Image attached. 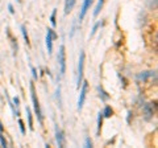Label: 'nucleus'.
Segmentation results:
<instances>
[{
  "label": "nucleus",
  "instance_id": "1",
  "mask_svg": "<svg viewBox=\"0 0 158 148\" xmlns=\"http://www.w3.org/2000/svg\"><path fill=\"white\" fill-rule=\"evenodd\" d=\"M30 94H32V101H33L34 111H36V115H37V118H38V122H40V124H42L44 123L42 111H41V107H40V103H38V99H37V95H36V90H34L33 83H30Z\"/></svg>",
  "mask_w": 158,
  "mask_h": 148
},
{
  "label": "nucleus",
  "instance_id": "2",
  "mask_svg": "<svg viewBox=\"0 0 158 148\" xmlns=\"http://www.w3.org/2000/svg\"><path fill=\"white\" fill-rule=\"evenodd\" d=\"M58 64H59L61 77H63L65 71H66V52H65V45H61V48H59V52H58Z\"/></svg>",
  "mask_w": 158,
  "mask_h": 148
},
{
  "label": "nucleus",
  "instance_id": "3",
  "mask_svg": "<svg viewBox=\"0 0 158 148\" xmlns=\"http://www.w3.org/2000/svg\"><path fill=\"white\" fill-rule=\"evenodd\" d=\"M87 90H88V82H82V90H81V94H79V99H78V110L81 111L83 108V104L84 101H86V94H87Z\"/></svg>",
  "mask_w": 158,
  "mask_h": 148
},
{
  "label": "nucleus",
  "instance_id": "4",
  "mask_svg": "<svg viewBox=\"0 0 158 148\" xmlns=\"http://www.w3.org/2000/svg\"><path fill=\"white\" fill-rule=\"evenodd\" d=\"M83 69H84V52H81L79 56V64H78V87L82 85V79H83Z\"/></svg>",
  "mask_w": 158,
  "mask_h": 148
},
{
  "label": "nucleus",
  "instance_id": "5",
  "mask_svg": "<svg viewBox=\"0 0 158 148\" xmlns=\"http://www.w3.org/2000/svg\"><path fill=\"white\" fill-rule=\"evenodd\" d=\"M55 139H57V144L58 147H65V136H63V132L61 128H55Z\"/></svg>",
  "mask_w": 158,
  "mask_h": 148
},
{
  "label": "nucleus",
  "instance_id": "6",
  "mask_svg": "<svg viewBox=\"0 0 158 148\" xmlns=\"http://www.w3.org/2000/svg\"><path fill=\"white\" fill-rule=\"evenodd\" d=\"M92 4V0H83V5H82V9H81V15H79V20H83L86 13H87L90 5Z\"/></svg>",
  "mask_w": 158,
  "mask_h": 148
},
{
  "label": "nucleus",
  "instance_id": "7",
  "mask_svg": "<svg viewBox=\"0 0 158 148\" xmlns=\"http://www.w3.org/2000/svg\"><path fill=\"white\" fill-rule=\"evenodd\" d=\"M46 48H47V53L49 54L53 53V36H51V29H47V33H46Z\"/></svg>",
  "mask_w": 158,
  "mask_h": 148
},
{
  "label": "nucleus",
  "instance_id": "8",
  "mask_svg": "<svg viewBox=\"0 0 158 148\" xmlns=\"http://www.w3.org/2000/svg\"><path fill=\"white\" fill-rule=\"evenodd\" d=\"M151 77H155V71H142L137 75V79L138 81H146L148 78Z\"/></svg>",
  "mask_w": 158,
  "mask_h": 148
},
{
  "label": "nucleus",
  "instance_id": "9",
  "mask_svg": "<svg viewBox=\"0 0 158 148\" xmlns=\"http://www.w3.org/2000/svg\"><path fill=\"white\" fill-rule=\"evenodd\" d=\"M74 5H75V0H66L65 1V13L66 15L70 13L73 8H74Z\"/></svg>",
  "mask_w": 158,
  "mask_h": 148
},
{
  "label": "nucleus",
  "instance_id": "10",
  "mask_svg": "<svg viewBox=\"0 0 158 148\" xmlns=\"http://www.w3.org/2000/svg\"><path fill=\"white\" fill-rule=\"evenodd\" d=\"M144 111H145V118L146 119H150L151 115H153V106L151 104H145L144 106Z\"/></svg>",
  "mask_w": 158,
  "mask_h": 148
},
{
  "label": "nucleus",
  "instance_id": "11",
  "mask_svg": "<svg viewBox=\"0 0 158 148\" xmlns=\"http://www.w3.org/2000/svg\"><path fill=\"white\" fill-rule=\"evenodd\" d=\"M27 115H28V124H29V130L33 131V119H32V112H30V108L27 107Z\"/></svg>",
  "mask_w": 158,
  "mask_h": 148
},
{
  "label": "nucleus",
  "instance_id": "12",
  "mask_svg": "<svg viewBox=\"0 0 158 148\" xmlns=\"http://www.w3.org/2000/svg\"><path fill=\"white\" fill-rule=\"evenodd\" d=\"M98 90H99V95H100V98H101V101H108V98H109V95L107 94V91H104L103 90V87L101 86H99L98 87Z\"/></svg>",
  "mask_w": 158,
  "mask_h": 148
},
{
  "label": "nucleus",
  "instance_id": "13",
  "mask_svg": "<svg viewBox=\"0 0 158 148\" xmlns=\"http://www.w3.org/2000/svg\"><path fill=\"white\" fill-rule=\"evenodd\" d=\"M103 4H104V0H99L98 1V5L95 7V11H94V16L96 17L99 15V12L101 11V8H103Z\"/></svg>",
  "mask_w": 158,
  "mask_h": 148
},
{
  "label": "nucleus",
  "instance_id": "14",
  "mask_svg": "<svg viewBox=\"0 0 158 148\" xmlns=\"http://www.w3.org/2000/svg\"><path fill=\"white\" fill-rule=\"evenodd\" d=\"M112 112H113V111H112V108L109 107V106H105L104 110H103V116H104V118H111Z\"/></svg>",
  "mask_w": 158,
  "mask_h": 148
},
{
  "label": "nucleus",
  "instance_id": "15",
  "mask_svg": "<svg viewBox=\"0 0 158 148\" xmlns=\"http://www.w3.org/2000/svg\"><path fill=\"white\" fill-rule=\"evenodd\" d=\"M55 13H57V9H53V12H51V16H50V23H51V25H53V28L57 27V21H55Z\"/></svg>",
  "mask_w": 158,
  "mask_h": 148
},
{
  "label": "nucleus",
  "instance_id": "16",
  "mask_svg": "<svg viewBox=\"0 0 158 148\" xmlns=\"http://www.w3.org/2000/svg\"><path fill=\"white\" fill-rule=\"evenodd\" d=\"M21 32H23V36H24V40L27 42V45H29V37H28V33H27V29L24 25H21Z\"/></svg>",
  "mask_w": 158,
  "mask_h": 148
},
{
  "label": "nucleus",
  "instance_id": "17",
  "mask_svg": "<svg viewBox=\"0 0 158 148\" xmlns=\"http://www.w3.org/2000/svg\"><path fill=\"white\" fill-rule=\"evenodd\" d=\"M99 116H98V130L99 131H100V128H101V123H103V118H104V116H103V112H99Z\"/></svg>",
  "mask_w": 158,
  "mask_h": 148
},
{
  "label": "nucleus",
  "instance_id": "18",
  "mask_svg": "<svg viewBox=\"0 0 158 148\" xmlns=\"http://www.w3.org/2000/svg\"><path fill=\"white\" fill-rule=\"evenodd\" d=\"M0 144H1V147H7V140H5V138H4L3 132H0Z\"/></svg>",
  "mask_w": 158,
  "mask_h": 148
},
{
  "label": "nucleus",
  "instance_id": "19",
  "mask_svg": "<svg viewBox=\"0 0 158 148\" xmlns=\"http://www.w3.org/2000/svg\"><path fill=\"white\" fill-rule=\"evenodd\" d=\"M19 126H20V131L21 134H25V126H24V122L21 119H19Z\"/></svg>",
  "mask_w": 158,
  "mask_h": 148
},
{
  "label": "nucleus",
  "instance_id": "20",
  "mask_svg": "<svg viewBox=\"0 0 158 148\" xmlns=\"http://www.w3.org/2000/svg\"><path fill=\"white\" fill-rule=\"evenodd\" d=\"M99 27H100V23H96V24H95V25H94V28H92V32H91V36H94V34H95V32L98 30V28H99Z\"/></svg>",
  "mask_w": 158,
  "mask_h": 148
},
{
  "label": "nucleus",
  "instance_id": "21",
  "mask_svg": "<svg viewBox=\"0 0 158 148\" xmlns=\"http://www.w3.org/2000/svg\"><path fill=\"white\" fill-rule=\"evenodd\" d=\"M30 69H32V74H33V78H34V79H37V71H36V69H34L33 65H30Z\"/></svg>",
  "mask_w": 158,
  "mask_h": 148
},
{
  "label": "nucleus",
  "instance_id": "22",
  "mask_svg": "<svg viewBox=\"0 0 158 148\" xmlns=\"http://www.w3.org/2000/svg\"><path fill=\"white\" fill-rule=\"evenodd\" d=\"M86 147H87V148L92 147V141H91V139H90V138L86 139Z\"/></svg>",
  "mask_w": 158,
  "mask_h": 148
},
{
  "label": "nucleus",
  "instance_id": "23",
  "mask_svg": "<svg viewBox=\"0 0 158 148\" xmlns=\"http://www.w3.org/2000/svg\"><path fill=\"white\" fill-rule=\"evenodd\" d=\"M13 103L16 104V107H17V106H19V103H20V99H19L17 97H15V98H13Z\"/></svg>",
  "mask_w": 158,
  "mask_h": 148
},
{
  "label": "nucleus",
  "instance_id": "24",
  "mask_svg": "<svg viewBox=\"0 0 158 148\" xmlns=\"http://www.w3.org/2000/svg\"><path fill=\"white\" fill-rule=\"evenodd\" d=\"M8 9H9V12H11L12 15L15 13V9H13V5H12V4H9V5H8Z\"/></svg>",
  "mask_w": 158,
  "mask_h": 148
},
{
  "label": "nucleus",
  "instance_id": "25",
  "mask_svg": "<svg viewBox=\"0 0 158 148\" xmlns=\"http://www.w3.org/2000/svg\"><path fill=\"white\" fill-rule=\"evenodd\" d=\"M3 130H4V127H3V123L0 122V132H3Z\"/></svg>",
  "mask_w": 158,
  "mask_h": 148
},
{
  "label": "nucleus",
  "instance_id": "26",
  "mask_svg": "<svg viewBox=\"0 0 158 148\" xmlns=\"http://www.w3.org/2000/svg\"><path fill=\"white\" fill-rule=\"evenodd\" d=\"M17 1H21V0H17Z\"/></svg>",
  "mask_w": 158,
  "mask_h": 148
}]
</instances>
